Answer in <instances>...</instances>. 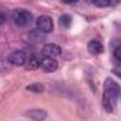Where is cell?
<instances>
[{
    "label": "cell",
    "mask_w": 121,
    "mask_h": 121,
    "mask_svg": "<svg viewBox=\"0 0 121 121\" xmlns=\"http://www.w3.org/2000/svg\"><path fill=\"white\" fill-rule=\"evenodd\" d=\"M121 88L118 83L112 78H106L103 84V95H102V105L106 112H112L118 101L120 95Z\"/></svg>",
    "instance_id": "1"
},
{
    "label": "cell",
    "mask_w": 121,
    "mask_h": 121,
    "mask_svg": "<svg viewBox=\"0 0 121 121\" xmlns=\"http://www.w3.org/2000/svg\"><path fill=\"white\" fill-rule=\"evenodd\" d=\"M12 19L16 26H18L20 27H26V26H28L32 23L33 15L30 11H28L26 9H18L13 12Z\"/></svg>",
    "instance_id": "2"
},
{
    "label": "cell",
    "mask_w": 121,
    "mask_h": 121,
    "mask_svg": "<svg viewBox=\"0 0 121 121\" xmlns=\"http://www.w3.org/2000/svg\"><path fill=\"white\" fill-rule=\"evenodd\" d=\"M36 26L43 33H50L53 30V21L48 15H41L36 20Z\"/></svg>",
    "instance_id": "3"
},
{
    "label": "cell",
    "mask_w": 121,
    "mask_h": 121,
    "mask_svg": "<svg viewBox=\"0 0 121 121\" xmlns=\"http://www.w3.org/2000/svg\"><path fill=\"white\" fill-rule=\"evenodd\" d=\"M8 60L15 66H21L25 62H26V55L22 50H14L9 53L8 57Z\"/></svg>",
    "instance_id": "4"
},
{
    "label": "cell",
    "mask_w": 121,
    "mask_h": 121,
    "mask_svg": "<svg viewBox=\"0 0 121 121\" xmlns=\"http://www.w3.org/2000/svg\"><path fill=\"white\" fill-rule=\"evenodd\" d=\"M61 53V48L56 43H46L42 48V54L45 58H55Z\"/></svg>",
    "instance_id": "5"
},
{
    "label": "cell",
    "mask_w": 121,
    "mask_h": 121,
    "mask_svg": "<svg viewBox=\"0 0 121 121\" xmlns=\"http://www.w3.org/2000/svg\"><path fill=\"white\" fill-rule=\"evenodd\" d=\"M41 68L43 72L46 73L54 72L58 68V61L53 58H44L42 60Z\"/></svg>",
    "instance_id": "6"
},
{
    "label": "cell",
    "mask_w": 121,
    "mask_h": 121,
    "mask_svg": "<svg viewBox=\"0 0 121 121\" xmlns=\"http://www.w3.org/2000/svg\"><path fill=\"white\" fill-rule=\"evenodd\" d=\"M87 49H88L89 53H91L92 55H98L103 52L104 47L99 41L91 40L87 44Z\"/></svg>",
    "instance_id": "7"
},
{
    "label": "cell",
    "mask_w": 121,
    "mask_h": 121,
    "mask_svg": "<svg viewBox=\"0 0 121 121\" xmlns=\"http://www.w3.org/2000/svg\"><path fill=\"white\" fill-rule=\"evenodd\" d=\"M28 117L36 120V121H43L46 117H47V112L43 110H40V109H34V110H30L27 112L26 114Z\"/></svg>",
    "instance_id": "8"
},
{
    "label": "cell",
    "mask_w": 121,
    "mask_h": 121,
    "mask_svg": "<svg viewBox=\"0 0 121 121\" xmlns=\"http://www.w3.org/2000/svg\"><path fill=\"white\" fill-rule=\"evenodd\" d=\"M41 62H42V60H40V58L37 55L32 54L29 56L28 60H26V69L35 70L41 67Z\"/></svg>",
    "instance_id": "9"
},
{
    "label": "cell",
    "mask_w": 121,
    "mask_h": 121,
    "mask_svg": "<svg viewBox=\"0 0 121 121\" xmlns=\"http://www.w3.org/2000/svg\"><path fill=\"white\" fill-rule=\"evenodd\" d=\"M59 24L64 28H68L72 24V17L69 14H62L59 18Z\"/></svg>",
    "instance_id": "10"
},
{
    "label": "cell",
    "mask_w": 121,
    "mask_h": 121,
    "mask_svg": "<svg viewBox=\"0 0 121 121\" xmlns=\"http://www.w3.org/2000/svg\"><path fill=\"white\" fill-rule=\"evenodd\" d=\"M27 90L33 92V93H43V85L39 83V82H35V83H32L30 85H28L26 87Z\"/></svg>",
    "instance_id": "11"
},
{
    "label": "cell",
    "mask_w": 121,
    "mask_h": 121,
    "mask_svg": "<svg viewBox=\"0 0 121 121\" xmlns=\"http://www.w3.org/2000/svg\"><path fill=\"white\" fill-rule=\"evenodd\" d=\"M92 3L98 8H106L108 6H111V4H112V2L110 0H95Z\"/></svg>",
    "instance_id": "12"
},
{
    "label": "cell",
    "mask_w": 121,
    "mask_h": 121,
    "mask_svg": "<svg viewBox=\"0 0 121 121\" xmlns=\"http://www.w3.org/2000/svg\"><path fill=\"white\" fill-rule=\"evenodd\" d=\"M113 55H114V57H115V59H116L117 60L121 61V46L117 47V48L114 50Z\"/></svg>",
    "instance_id": "13"
}]
</instances>
